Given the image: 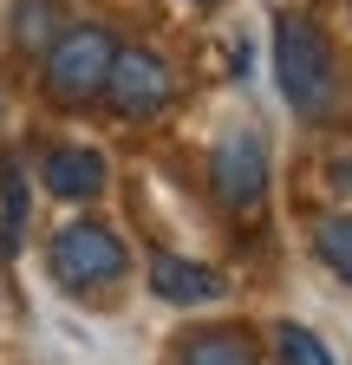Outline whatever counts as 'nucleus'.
<instances>
[{
  "mask_svg": "<svg viewBox=\"0 0 352 365\" xmlns=\"http://www.w3.org/2000/svg\"><path fill=\"white\" fill-rule=\"evenodd\" d=\"M274 78H281V98L294 105V118L326 124L339 111V59H333V39L320 33V20H306V14L274 20Z\"/></svg>",
  "mask_w": 352,
  "mask_h": 365,
  "instance_id": "1",
  "label": "nucleus"
},
{
  "mask_svg": "<svg viewBox=\"0 0 352 365\" xmlns=\"http://www.w3.org/2000/svg\"><path fill=\"white\" fill-rule=\"evenodd\" d=\"M111 59H118V39L105 26H72L46 46V72H39V85H46V98L78 111L105 98V78H111Z\"/></svg>",
  "mask_w": 352,
  "mask_h": 365,
  "instance_id": "2",
  "label": "nucleus"
},
{
  "mask_svg": "<svg viewBox=\"0 0 352 365\" xmlns=\"http://www.w3.org/2000/svg\"><path fill=\"white\" fill-rule=\"evenodd\" d=\"M46 267H53L59 287L85 294V287H111L118 274L130 267V255H124L111 222H66L53 235V248H46Z\"/></svg>",
  "mask_w": 352,
  "mask_h": 365,
  "instance_id": "3",
  "label": "nucleus"
},
{
  "mask_svg": "<svg viewBox=\"0 0 352 365\" xmlns=\"http://www.w3.org/2000/svg\"><path fill=\"white\" fill-rule=\"evenodd\" d=\"M209 182H215V202L229 215H261L268 202V144H261V130H222V144L209 157Z\"/></svg>",
  "mask_w": 352,
  "mask_h": 365,
  "instance_id": "4",
  "label": "nucleus"
},
{
  "mask_svg": "<svg viewBox=\"0 0 352 365\" xmlns=\"http://www.w3.org/2000/svg\"><path fill=\"white\" fill-rule=\"evenodd\" d=\"M176 91V72L150 53V46H118L111 59V78H105V98L124 111V118H157Z\"/></svg>",
  "mask_w": 352,
  "mask_h": 365,
  "instance_id": "5",
  "label": "nucleus"
},
{
  "mask_svg": "<svg viewBox=\"0 0 352 365\" xmlns=\"http://www.w3.org/2000/svg\"><path fill=\"white\" fill-rule=\"evenodd\" d=\"M150 294L170 300V307H209V300H222L229 281L215 267L202 261H183V255H150Z\"/></svg>",
  "mask_w": 352,
  "mask_h": 365,
  "instance_id": "6",
  "label": "nucleus"
},
{
  "mask_svg": "<svg viewBox=\"0 0 352 365\" xmlns=\"http://www.w3.org/2000/svg\"><path fill=\"white\" fill-rule=\"evenodd\" d=\"M39 176H46V190L59 196V202H92L98 190H105V157L98 150H85V144H59V150H46V163H39Z\"/></svg>",
  "mask_w": 352,
  "mask_h": 365,
  "instance_id": "7",
  "label": "nucleus"
},
{
  "mask_svg": "<svg viewBox=\"0 0 352 365\" xmlns=\"http://www.w3.org/2000/svg\"><path fill=\"white\" fill-rule=\"evenodd\" d=\"M176 365H261V352L248 346V333H235V327H209V333H196L190 346H183V359Z\"/></svg>",
  "mask_w": 352,
  "mask_h": 365,
  "instance_id": "8",
  "label": "nucleus"
},
{
  "mask_svg": "<svg viewBox=\"0 0 352 365\" xmlns=\"http://www.w3.org/2000/svg\"><path fill=\"white\" fill-rule=\"evenodd\" d=\"M0 222H7V228H0V255H20V235H26V170L7 157V163H0Z\"/></svg>",
  "mask_w": 352,
  "mask_h": 365,
  "instance_id": "9",
  "label": "nucleus"
},
{
  "mask_svg": "<svg viewBox=\"0 0 352 365\" xmlns=\"http://www.w3.org/2000/svg\"><path fill=\"white\" fill-rule=\"evenodd\" d=\"M59 39V14H53V0H20L14 7V46H39V53H46V46Z\"/></svg>",
  "mask_w": 352,
  "mask_h": 365,
  "instance_id": "10",
  "label": "nucleus"
},
{
  "mask_svg": "<svg viewBox=\"0 0 352 365\" xmlns=\"http://www.w3.org/2000/svg\"><path fill=\"white\" fill-rule=\"evenodd\" d=\"M314 248H320V261L339 274V281H352V215H326L320 235H314Z\"/></svg>",
  "mask_w": 352,
  "mask_h": 365,
  "instance_id": "11",
  "label": "nucleus"
},
{
  "mask_svg": "<svg viewBox=\"0 0 352 365\" xmlns=\"http://www.w3.org/2000/svg\"><path fill=\"white\" fill-rule=\"evenodd\" d=\"M281 365H333V352L320 346V333H306V327H281Z\"/></svg>",
  "mask_w": 352,
  "mask_h": 365,
  "instance_id": "12",
  "label": "nucleus"
},
{
  "mask_svg": "<svg viewBox=\"0 0 352 365\" xmlns=\"http://www.w3.org/2000/svg\"><path fill=\"white\" fill-rule=\"evenodd\" d=\"M326 182H333L339 196H352V150H339V157L326 163Z\"/></svg>",
  "mask_w": 352,
  "mask_h": 365,
  "instance_id": "13",
  "label": "nucleus"
}]
</instances>
